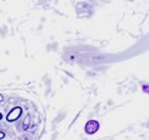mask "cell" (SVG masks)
<instances>
[{"label":"cell","instance_id":"cell-2","mask_svg":"<svg viewBox=\"0 0 149 140\" xmlns=\"http://www.w3.org/2000/svg\"><path fill=\"white\" fill-rule=\"evenodd\" d=\"M23 113V109L20 108V106H15L14 109H11L9 113H8L6 115V120L8 121H15L18 120V119L20 118V115H22Z\"/></svg>","mask_w":149,"mask_h":140},{"label":"cell","instance_id":"cell-3","mask_svg":"<svg viewBox=\"0 0 149 140\" xmlns=\"http://www.w3.org/2000/svg\"><path fill=\"white\" fill-rule=\"evenodd\" d=\"M142 89H143L144 93H148V94H149V85H143Z\"/></svg>","mask_w":149,"mask_h":140},{"label":"cell","instance_id":"cell-4","mask_svg":"<svg viewBox=\"0 0 149 140\" xmlns=\"http://www.w3.org/2000/svg\"><path fill=\"white\" fill-rule=\"evenodd\" d=\"M4 138V133H3V131H0V140H1Z\"/></svg>","mask_w":149,"mask_h":140},{"label":"cell","instance_id":"cell-1","mask_svg":"<svg viewBox=\"0 0 149 140\" xmlns=\"http://www.w3.org/2000/svg\"><path fill=\"white\" fill-rule=\"evenodd\" d=\"M84 130H85V133L88 134V135L95 134L99 130V123L97 120H89V121H86V124L84 126Z\"/></svg>","mask_w":149,"mask_h":140},{"label":"cell","instance_id":"cell-5","mask_svg":"<svg viewBox=\"0 0 149 140\" xmlns=\"http://www.w3.org/2000/svg\"><path fill=\"white\" fill-rule=\"evenodd\" d=\"M1 119H3V115H1V113H0V120H1Z\"/></svg>","mask_w":149,"mask_h":140}]
</instances>
